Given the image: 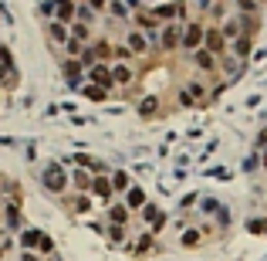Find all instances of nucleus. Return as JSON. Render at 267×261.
Here are the masks:
<instances>
[{
    "instance_id": "6e6552de",
    "label": "nucleus",
    "mask_w": 267,
    "mask_h": 261,
    "mask_svg": "<svg viewBox=\"0 0 267 261\" xmlns=\"http://www.w3.org/2000/svg\"><path fill=\"white\" fill-rule=\"evenodd\" d=\"M189 61H193L200 72H217V61H220V58H213L206 48H196L193 55H189Z\"/></svg>"
},
{
    "instance_id": "1a4fd4ad",
    "label": "nucleus",
    "mask_w": 267,
    "mask_h": 261,
    "mask_svg": "<svg viewBox=\"0 0 267 261\" xmlns=\"http://www.w3.org/2000/svg\"><path fill=\"white\" fill-rule=\"evenodd\" d=\"M108 72H112V85H122V89H125V85H132V78H136V75H132V68L125 65V61H115Z\"/></svg>"
},
{
    "instance_id": "f3484780",
    "label": "nucleus",
    "mask_w": 267,
    "mask_h": 261,
    "mask_svg": "<svg viewBox=\"0 0 267 261\" xmlns=\"http://www.w3.org/2000/svg\"><path fill=\"white\" fill-rule=\"evenodd\" d=\"M152 237H156V234H149V231H146V234H139V241H136V245H125V248H129L132 254H146L149 248H152Z\"/></svg>"
},
{
    "instance_id": "2eb2a0df",
    "label": "nucleus",
    "mask_w": 267,
    "mask_h": 261,
    "mask_svg": "<svg viewBox=\"0 0 267 261\" xmlns=\"http://www.w3.org/2000/svg\"><path fill=\"white\" fill-rule=\"evenodd\" d=\"M179 245H183V248H200V245H203V231H200V228L183 231V234H179Z\"/></svg>"
},
{
    "instance_id": "423d86ee",
    "label": "nucleus",
    "mask_w": 267,
    "mask_h": 261,
    "mask_svg": "<svg viewBox=\"0 0 267 261\" xmlns=\"http://www.w3.org/2000/svg\"><path fill=\"white\" fill-rule=\"evenodd\" d=\"M44 34L51 38V44H54V48H65V44H68V38H71L68 24H61V21H51V24L44 27Z\"/></svg>"
},
{
    "instance_id": "6ab92c4d",
    "label": "nucleus",
    "mask_w": 267,
    "mask_h": 261,
    "mask_svg": "<svg viewBox=\"0 0 267 261\" xmlns=\"http://www.w3.org/2000/svg\"><path fill=\"white\" fill-rule=\"evenodd\" d=\"M125 234H129L125 228H105V237L112 241V245H125Z\"/></svg>"
},
{
    "instance_id": "aec40b11",
    "label": "nucleus",
    "mask_w": 267,
    "mask_h": 261,
    "mask_svg": "<svg viewBox=\"0 0 267 261\" xmlns=\"http://www.w3.org/2000/svg\"><path fill=\"white\" fill-rule=\"evenodd\" d=\"M139 112L146 115V119H152V115L159 112V98H146V102H142V106H139Z\"/></svg>"
},
{
    "instance_id": "0eeeda50",
    "label": "nucleus",
    "mask_w": 267,
    "mask_h": 261,
    "mask_svg": "<svg viewBox=\"0 0 267 261\" xmlns=\"http://www.w3.org/2000/svg\"><path fill=\"white\" fill-rule=\"evenodd\" d=\"M179 31H183L179 24H166V27H159L162 51H176V48H179ZM159 41H156V44H159Z\"/></svg>"
},
{
    "instance_id": "ddd939ff",
    "label": "nucleus",
    "mask_w": 267,
    "mask_h": 261,
    "mask_svg": "<svg viewBox=\"0 0 267 261\" xmlns=\"http://www.w3.org/2000/svg\"><path fill=\"white\" fill-rule=\"evenodd\" d=\"M65 207L74 214H88L91 211V197L88 194H74V197H65Z\"/></svg>"
},
{
    "instance_id": "f03ea898",
    "label": "nucleus",
    "mask_w": 267,
    "mask_h": 261,
    "mask_svg": "<svg viewBox=\"0 0 267 261\" xmlns=\"http://www.w3.org/2000/svg\"><path fill=\"white\" fill-rule=\"evenodd\" d=\"M88 197H98L102 204H112V200H115V190H112V183L105 180V173H102V177H91Z\"/></svg>"
},
{
    "instance_id": "20e7f679",
    "label": "nucleus",
    "mask_w": 267,
    "mask_h": 261,
    "mask_svg": "<svg viewBox=\"0 0 267 261\" xmlns=\"http://www.w3.org/2000/svg\"><path fill=\"white\" fill-rule=\"evenodd\" d=\"M142 220H146L149 234H156V231L166 228V211H159L156 204H146V207H142Z\"/></svg>"
},
{
    "instance_id": "f8f14e48",
    "label": "nucleus",
    "mask_w": 267,
    "mask_h": 261,
    "mask_svg": "<svg viewBox=\"0 0 267 261\" xmlns=\"http://www.w3.org/2000/svg\"><path fill=\"white\" fill-rule=\"evenodd\" d=\"M146 204L149 200H146V190L142 187H129L125 190V207H129V211H142Z\"/></svg>"
},
{
    "instance_id": "39448f33",
    "label": "nucleus",
    "mask_w": 267,
    "mask_h": 261,
    "mask_svg": "<svg viewBox=\"0 0 267 261\" xmlns=\"http://www.w3.org/2000/svg\"><path fill=\"white\" fill-rule=\"evenodd\" d=\"M61 72H65V82L71 85V89L85 85V72H81L78 61H71V58H61Z\"/></svg>"
},
{
    "instance_id": "4be33fe9",
    "label": "nucleus",
    "mask_w": 267,
    "mask_h": 261,
    "mask_svg": "<svg viewBox=\"0 0 267 261\" xmlns=\"http://www.w3.org/2000/svg\"><path fill=\"white\" fill-rule=\"evenodd\" d=\"M17 261H41V254L37 251H21V258Z\"/></svg>"
},
{
    "instance_id": "a211bd4d",
    "label": "nucleus",
    "mask_w": 267,
    "mask_h": 261,
    "mask_svg": "<svg viewBox=\"0 0 267 261\" xmlns=\"http://www.w3.org/2000/svg\"><path fill=\"white\" fill-rule=\"evenodd\" d=\"M85 95H88L91 102H105V98H112V92L98 89V85H85Z\"/></svg>"
},
{
    "instance_id": "4468645a",
    "label": "nucleus",
    "mask_w": 267,
    "mask_h": 261,
    "mask_svg": "<svg viewBox=\"0 0 267 261\" xmlns=\"http://www.w3.org/2000/svg\"><path fill=\"white\" fill-rule=\"evenodd\" d=\"M37 237H41L37 228H21V251H34L37 248Z\"/></svg>"
},
{
    "instance_id": "f257e3e1",
    "label": "nucleus",
    "mask_w": 267,
    "mask_h": 261,
    "mask_svg": "<svg viewBox=\"0 0 267 261\" xmlns=\"http://www.w3.org/2000/svg\"><path fill=\"white\" fill-rule=\"evenodd\" d=\"M41 177H44V180H41V183H44V190H51V194H58V197L71 187V183H68V173L61 170V163H48V170L41 173Z\"/></svg>"
},
{
    "instance_id": "9b49d317",
    "label": "nucleus",
    "mask_w": 267,
    "mask_h": 261,
    "mask_svg": "<svg viewBox=\"0 0 267 261\" xmlns=\"http://www.w3.org/2000/svg\"><path fill=\"white\" fill-rule=\"evenodd\" d=\"M68 183L74 187V194H88V187H91V173H85V170H71V173H68Z\"/></svg>"
},
{
    "instance_id": "9d476101",
    "label": "nucleus",
    "mask_w": 267,
    "mask_h": 261,
    "mask_svg": "<svg viewBox=\"0 0 267 261\" xmlns=\"http://www.w3.org/2000/svg\"><path fill=\"white\" fill-rule=\"evenodd\" d=\"M129 207H125V204H112V207H108V211H105V217H108V224H112V228H125V224H129Z\"/></svg>"
},
{
    "instance_id": "5701e85b",
    "label": "nucleus",
    "mask_w": 267,
    "mask_h": 261,
    "mask_svg": "<svg viewBox=\"0 0 267 261\" xmlns=\"http://www.w3.org/2000/svg\"><path fill=\"white\" fill-rule=\"evenodd\" d=\"M264 166H267V149H264Z\"/></svg>"
},
{
    "instance_id": "7ed1b4c3",
    "label": "nucleus",
    "mask_w": 267,
    "mask_h": 261,
    "mask_svg": "<svg viewBox=\"0 0 267 261\" xmlns=\"http://www.w3.org/2000/svg\"><path fill=\"white\" fill-rule=\"evenodd\" d=\"M4 224H7V231H21L24 228V214H21V204L17 200H4Z\"/></svg>"
},
{
    "instance_id": "dca6fc26",
    "label": "nucleus",
    "mask_w": 267,
    "mask_h": 261,
    "mask_svg": "<svg viewBox=\"0 0 267 261\" xmlns=\"http://www.w3.org/2000/svg\"><path fill=\"white\" fill-rule=\"evenodd\" d=\"M108 183H112V190H115V194H125V190L132 187V180H129V173H125V170H115Z\"/></svg>"
},
{
    "instance_id": "412c9836",
    "label": "nucleus",
    "mask_w": 267,
    "mask_h": 261,
    "mask_svg": "<svg viewBox=\"0 0 267 261\" xmlns=\"http://www.w3.org/2000/svg\"><path fill=\"white\" fill-rule=\"evenodd\" d=\"M34 251H37V254H54V241H51L48 234H41V237H37V248H34Z\"/></svg>"
},
{
    "instance_id": "b1692460",
    "label": "nucleus",
    "mask_w": 267,
    "mask_h": 261,
    "mask_svg": "<svg viewBox=\"0 0 267 261\" xmlns=\"http://www.w3.org/2000/svg\"><path fill=\"white\" fill-rule=\"evenodd\" d=\"M0 258H4V248H0Z\"/></svg>"
}]
</instances>
